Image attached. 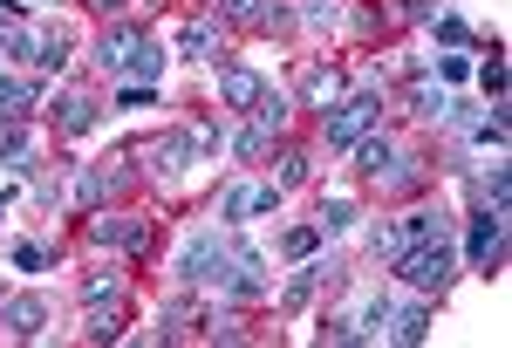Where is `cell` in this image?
Wrapping results in <instances>:
<instances>
[{"mask_svg":"<svg viewBox=\"0 0 512 348\" xmlns=\"http://www.w3.org/2000/svg\"><path fill=\"white\" fill-rule=\"evenodd\" d=\"M253 260V246L239 239V226H205L185 239V253H178V280L185 287H219L226 294V280Z\"/></svg>","mask_w":512,"mask_h":348,"instance_id":"obj_1","label":"cell"},{"mask_svg":"<svg viewBox=\"0 0 512 348\" xmlns=\"http://www.w3.org/2000/svg\"><path fill=\"white\" fill-rule=\"evenodd\" d=\"M390 273L403 287H417V294H444L451 280H458V253H451V239H417L410 253H396Z\"/></svg>","mask_w":512,"mask_h":348,"instance_id":"obj_2","label":"cell"},{"mask_svg":"<svg viewBox=\"0 0 512 348\" xmlns=\"http://www.w3.org/2000/svg\"><path fill=\"white\" fill-rule=\"evenodd\" d=\"M383 123V89H355V96H342L335 110H328V151H349L355 137H369Z\"/></svg>","mask_w":512,"mask_h":348,"instance_id":"obj_3","label":"cell"},{"mask_svg":"<svg viewBox=\"0 0 512 348\" xmlns=\"http://www.w3.org/2000/svg\"><path fill=\"white\" fill-rule=\"evenodd\" d=\"M280 185H226L219 198V226H246V219H260V212H280Z\"/></svg>","mask_w":512,"mask_h":348,"instance_id":"obj_4","label":"cell"},{"mask_svg":"<svg viewBox=\"0 0 512 348\" xmlns=\"http://www.w3.org/2000/svg\"><path fill=\"white\" fill-rule=\"evenodd\" d=\"M342 96H349V76H342V69H328V62H308V69H301V103H308V110L328 116Z\"/></svg>","mask_w":512,"mask_h":348,"instance_id":"obj_5","label":"cell"},{"mask_svg":"<svg viewBox=\"0 0 512 348\" xmlns=\"http://www.w3.org/2000/svg\"><path fill=\"white\" fill-rule=\"evenodd\" d=\"M499 253H506V212H478V219H472V246H465V260L485 273V267H499Z\"/></svg>","mask_w":512,"mask_h":348,"instance_id":"obj_6","label":"cell"},{"mask_svg":"<svg viewBox=\"0 0 512 348\" xmlns=\"http://www.w3.org/2000/svg\"><path fill=\"white\" fill-rule=\"evenodd\" d=\"M0 328L21 335V342H35L41 328H48V301H41V294H14V301H0Z\"/></svg>","mask_w":512,"mask_h":348,"instance_id":"obj_7","label":"cell"},{"mask_svg":"<svg viewBox=\"0 0 512 348\" xmlns=\"http://www.w3.org/2000/svg\"><path fill=\"white\" fill-rule=\"evenodd\" d=\"M89 239H96V246H117V253H137V246L151 239V226H144V219H110V212H96V219H89Z\"/></svg>","mask_w":512,"mask_h":348,"instance_id":"obj_8","label":"cell"},{"mask_svg":"<svg viewBox=\"0 0 512 348\" xmlns=\"http://www.w3.org/2000/svg\"><path fill=\"white\" fill-rule=\"evenodd\" d=\"M0 164L7 171H35V137L21 116H0Z\"/></svg>","mask_w":512,"mask_h":348,"instance_id":"obj_9","label":"cell"},{"mask_svg":"<svg viewBox=\"0 0 512 348\" xmlns=\"http://www.w3.org/2000/svg\"><path fill=\"white\" fill-rule=\"evenodd\" d=\"M117 69H123L130 82H158V76H164V48H158L151 35H137L130 48H123V62H117Z\"/></svg>","mask_w":512,"mask_h":348,"instance_id":"obj_10","label":"cell"},{"mask_svg":"<svg viewBox=\"0 0 512 348\" xmlns=\"http://www.w3.org/2000/svg\"><path fill=\"white\" fill-rule=\"evenodd\" d=\"M260 89H267V82L253 76V69H219V103H226V110H253Z\"/></svg>","mask_w":512,"mask_h":348,"instance_id":"obj_11","label":"cell"},{"mask_svg":"<svg viewBox=\"0 0 512 348\" xmlns=\"http://www.w3.org/2000/svg\"><path fill=\"white\" fill-rule=\"evenodd\" d=\"M253 123H260L267 137H280V130L294 123V103H287L280 89H260V96H253Z\"/></svg>","mask_w":512,"mask_h":348,"instance_id":"obj_12","label":"cell"},{"mask_svg":"<svg viewBox=\"0 0 512 348\" xmlns=\"http://www.w3.org/2000/svg\"><path fill=\"white\" fill-rule=\"evenodd\" d=\"M383 335H390V342H424V335H431V308H417V301H410V308H390V328H383Z\"/></svg>","mask_w":512,"mask_h":348,"instance_id":"obj_13","label":"cell"},{"mask_svg":"<svg viewBox=\"0 0 512 348\" xmlns=\"http://www.w3.org/2000/svg\"><path fill=\"white\" fill-rule=\"evenodd\" d=\"M41 103V82H21V76H0V116H28Z\"/></svg>","mask_w":512,"mask_h":348,"instance_id":"obj_14","label":"cell"},{"mask_svg":"<svg viewBox=\"0 0 512 348\" xmlns=\"http://www.w3.org/2000/svg\"><path fill=\"white\" fill-rule=\"evenodd\" d=\"M178 55L212 62V55H219V21H192V28H178Z\"/></svg>","mask_w":512,"mask_h":348,"instance_id":"obj_15","label":"cell"},{"mask_svg":"<svg viewBox=\"0 0 512 348\" xmlns=\"http://www.w3.org/2000/svg\"><path fill=\"white\" fill-rule=\"evenodd\" d=\"M349 226H355V198H321V212H315L321 239H335V232H349Z\"/></svg>","mask_w":512,"mask_h":348,"instance_id":"obj_16","label":"cell"},{"mask_svg":"<svg viewBox=\"0 0 512 348\" xmlns=\"http://www.w3.org/2000/svg\"><path fill=\"white\" fill-rule=\"evenodd\" d=\"M478 192H485V212H506V198H512V171L492 157L485 164V178H478Z\"/></svg>","mask_w":512,"mask_h":348,"instance_id":"obj_17","label":"cell"},{"mask_svg":"<svg viewBox=\"0 0 512 348\" xmlns=\"http://www.w3.org/2000/svg\"><path fill=\"white\" fill-rule=\"evenodd\" d=\"M349 151H355V171H362V178H376V171H383V164L396 157L390 144H383V137H355Z\"/></svg>","mask_w":512,"mask_h":348,"instance_id":"obj_18","label":"cell"},{"mask_svg":"<svg viewBox=\"0 0 512 348\" xmlns=\"http://www.w3.org/2000/svg\"><path fill=\"white\" fill-rule=\"evenodd\" d=\"M55 110H62V130H69V137H82V130H96V103H89V96H62Z\"/></svg>","mask_w":512,"mask_h":348,"instance_id":"obj_19","label":"cell"},{"mask_svg":"<svg viewBox=\"0 0 512 348\" xmlns=\"http://www.w3.org/2000/svg\"><path fill=\"white\" fill-rule=\"evenodd\" d=\"M35 62H41V69H62V62H69V28H41Z\"/></svg>","mask_w":512,"mask_h":348,"instance_id":"obj_20","label":"cell"},{"mask_svg":"<svg viewBox=\"0 0 512 348\" xmlns=\"http://www.w3.org/2000/svg\"><path fill=\"white\" fill-rule=\"evenodd\" d=\"M431 35L444 41V48H465V41H472V28H465V14H451V7H437V14H431Z\"/></svg>","mask_w":512,"mask_h":348,"instance_id":"obj_21","label":"cell"},{"mask_svg":"<svg viewBox=\"0 0 512 348\" xmlns=\"http://www.w3.org/2000/svg\"><path fill=\"white\" fill-rule=\"evenodd\" d=\"M82 301H89V308H117V301H123V280H117V273H96V280H82Z\"/></svg>","mask_w":512,"mask_h":348,"instance_id":"obj_22","label":"cell"},{"mask_svg":"<svg viewBox=\"0 0 512 348\" xmlns=\"http://www.w3.org/2000/svg\"><path fill=\"white\" fill-rule=\"evenodd\" d=\"M267 7H274V0H219V14L239 21V28H267Z\"/></svg>","mask_w":512,"mask_h":348,"instance_id":"obj_23","label":"cell"},{"mask_svg":"<svg viewBox=\"0 0 512 348\" xmlns=\"http://www.w3.org/2000/svg\"><path fill=\"white\" fill-rule=\"evenodd\" d=\"M410 110L417 116H451V96H444L437 82H417V89H410Z\"/></svg>","mask_w":512,"mask_h":348,"instance_id":"obj_24","label":"cell"},{"mask_svg":"<svg viewBox=\"0 0 512 348\" xmlns=\"http://www.w3.org/2000/svg\"><path fill=\"white\" fill-rule=\"evenodd\" d=\"M308 171H315V164H308V151H280V192H294V185H308Z\"/></svg>","mask_w":512,"mask_h":348,"instance_id":"obj_25","label":"cell"},{"mask_svg":"<svg viewBox=\"0 0 512 348\" xmlns=\"http://www.w3.org/2000/svg\"><path fill=\"white\" fill-rule=\"evenodd\" d=\"M130 41H137V28H110V35L96 41V62H103V69H117V62H123V48H130Z\"/></svg>","mask_w":512,"mask_h":348,"instance_id":"obj_26","label":"cell"},{"mask_svg":"<svg viewBox=\"0 0 512 348\" xmlns=\"http://www.w3.org/2000/svg\"><path fill=\"white\" fill-rule=\"evenodd\" d=\"M472 137H478V144H492V151H506V110L478 116V123H472Z\"/></svg>","mask_w":512,"mask_h":348,"instance_id":"obj_27","label":"cell"},{"mask_svg":"<svg viewBox=\"0 0 512 348\" xmlns=\"http://www.w3.org/2000/svg\"><path fill=\"white\" fill-rule=\"evenodd\" d=\"M478 82H485V96L499 103V96H506V55H492V62H478Z\"/></svg>","mask_w":512,"mask_h":348,"instance_id":"obj_28","label":"cell"},{"mask_svg":"<svg viewBox=\"0 0 512 348\" xmlns=\"http://www.w3.org/2000/svg\"><path fill=\"white\" fill-rule=\"evenodd\" d=\"M267 144H274V137L253 123V130H239V137H233V157H267Z\"/></svg>","mask_w":512,"mask_h":348,"instance_id":"obj_29","label":"cell"},{"mask_svg":"<svg viewBox=\"0 0 512 348\" xmlns=\"http://www.w3.org/2000/svg\"><path fill=\"white\" fill-rule=\"evenodd\" d=\"M205 335H212V342H239L246 328H239L233 314H205Z\"/></svg>","mask_w":512,"mask_h":348,"instance_id":"obj_30","label":"cell"},{"mask_svg":"<svg viewBox=\"0 0 512 348\" xmlns=\"http://www.w3.org/2000/svg\"><path fill=\"white\" fill-rule=\"evenodd\" d=\"M315 246H321V232H315V226H294V232H287V253H294V260H308Z\"/></svg>","mask_w":512,"mask_h":348,"instance_id":"obj_31","label":"cell"},{"mask_svg":"<svg viewBox=\"0 0 512 348\" xmlns=\"http://www.w3.org/2000/svg\"><path fill=\"white\" fill-rule=\"evenodd\" d=\"M465 76H472L465 55H437V82H465Z\"/></svg>","mask_w":512,"mask_h":348,"instance_id":"obj_32","label":"cell"},{"mask_svg":"<svg viewBox=\"0 0 512 348\" xmlns=\"http://www.w3.org/2000/svg\"><path fill=\"white\" fill-rule=\"evenodd\" d=\"M76 198H82V205H96V198H103V171H82V178H76Z\"/></svg>","mask_w":512,"mask_h":348,"instance_id":"obj_33","label":"cell"},{"mask_svg":"<svg viewBox=\"0 0 512 348\" xmlns=\"http://www.w3.org/2000/svg\"><path fill=\"white\" fill-rule=\"evenodd\" d=\"M14 267H21V273H41V267H48V253H41V246H14Z\"/></svg>","mask_w":512,"mask_h":348,"instance_id":"obj_34","label":"cell"},{"mask_svg":"<svg viewBox=\"0 0 512 348\" xmlns=\"http://www.w3.org/2000/svg\"><path fill=\"white\" fill-rule=\"evenodd\" d=\"M410 14H417V21H431V14H437V0H410Z\"/></svg>","mask_w":512,"mask_h":348,"instance_id":"obj_35","label":"cell"},{"mask_svg":"<svg viewBox=\"0 0 512 348\" xmlns=\"http://www.w3.org/2000/svg\"><path fill=\"white\" fill-rule=\"evenodd\" d=\"M96 7H103V14H123V7H130V0H96Z\"/></svg>","mask_w":512,"mask_h":348,"instance_id":"obj_36","label":"cell"},{"mask_svg":"<svg viewBox=\"0 0 512 348\" xmlns=\"http://www.w3.org/2000/svg\"><path fill=\"white\" fill-rule=\"evenodd\" d=\"M14 7H21V0H0V14H14Z\"/></svg>","mask_w":512,"mask_h":348,"instance_id":"obj_37","label":"cell"}]
</instances>
